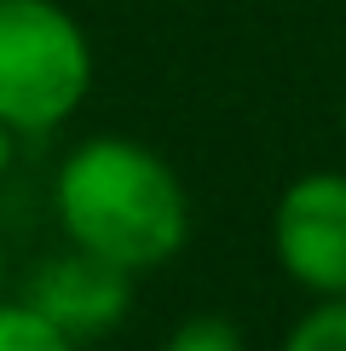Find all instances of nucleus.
Masks as SVG:
<instances>
[{
    "instance_id": "7ed1b4c3",
    "label": "nucleus",
    "mask_w": 346,
    "mask_h": 351,
    "mask_svg": "<svg viewBox=\"0 0 346 351\" xmlns=\"http://www.w3.org/2000/svg\"><path fill=\"white\" fill-rule=\"evenodd\" d=\"M271 254L306 300L346 294V173L312 167L271 208Z\"/></svg>"
},
{
    "instance_id": "423d86ee",
    "label": "nucleus",
    "mask_w": 346,
    "mask_h": 351,
    "mask_svg": "<svg viewBox=\"0 0 346 351\" xmlns=\"http://www.w3.org/2000/svg\"><path fill=\"white\" fill-rule=\"evenodd\" d=\"M0 351H81V346L58 334L29 300H0Z\"/></svg>"
},
{
    "instance_id": "f257e3e1",
    "label": "nucleus",
    "mask_w": 346,
    "mask_h": 351,
    "mask_svg": "<svg viewBox=\"0 0 346 351\" xmlns=\"http://www.w3.org/2000/svg\"><path fill=\"white\" fill-rule=\"evenodd\" d=\"M52 213L64 242L122 271H162L191 242V196L162 150L122 133L81 138L52 179Z\"/></svg>"
},
{
    "instance_id": "1a4fd4ad",
    "label": "nucleus",
    "mask_w": 346,
    "mask_h": 351,
    "mask_svg": "<svg viewBox=\"0 0 346 351\" xmlns=\"http://www.w3.org/2000/svg\"><path fill=\"white\" fill-rule=\"evenodd\" d=\"M0 300H6V237H0Z\"/></svg>"
},
{
    "instance_id": "0eeeda50",
    "label": "nucleus",
    "mask_w": 346,
    "mask_h": 351,
    "mask_svg": "<svg viewBox=\"0 0 346 351\" xmlns=\"http://www.w3.org/2000/svg\"><path fill=\"white\" fill-rule=\"evenodd\" d=\"M162 351H249V340H242V328L231 323V317L196 311V317H185V323L168 334Z\"/></svg>"
},
{
    "instance_id": "6e6552de",
    "label": "nucleus",
    "mask_w": 346,
    "mask_h": 351,
    "mask_svg": "<svg viewBox=\"0 0 346 351\" xmlns=\"http://www.w3.org/2000/svg\"><path fill=\"white\" fill-rule=\"evenodd\" d=\"M12 162H18V133H12V127L0 121V179L12 173Z\"/></svg>"
},
{
    "instance_id": "39448f33",
    "label": "nucleus",
    "mask_w": 346,
    "mask_h": 351,
    "mask_svg": "<svg viewBox=\"0 0 346 351\" xmlns=\"http://www.w3.org/2000/svg\"><path fill=\"white\" fill-rule=\"evenodd\" d=\"M277 351H346V294L335 300H312L295 317V328L283 334Z\"/></svg>"
},
{
    "instance_id": "f03ea898",
    "label": "nucleus",
    "mask_w": 346,
    "mask_h": 351,
    "mask_svg": "<svg viewBox=\"0 0 346 351\" xmlns=\"http://www.w3.org/2000/svg\"><path fill=\"white\" fill-rule=\"evenodd\" d=\"M93 93V40L58 0H0V121L52 133Z\"/></svg>"
},
{
    "instance_id": "20e7f679",
    "label": "nucleus",
    "mask_w": 346,
    "mask_h": 351,
    "mask_svg": "<svg viewBox=\"0 0 346 351\" xmlns=\"http://www.w3.org/2000/svg\"><path fill=\"white\" fill-rule=\"evenodd\" d=\"M23 300L35 305L58 334H69L76 346H86V340L110 334L127 317V305H133V271H122V265H110V259L64 242L58 254H47L29 271Z\"/></svg>"
}]
</instances>
